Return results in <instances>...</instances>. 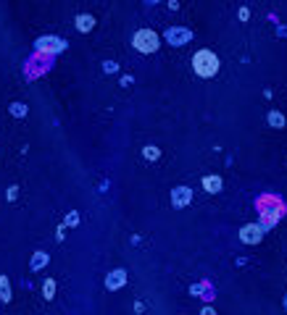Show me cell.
Segmentation results:
<instances>
[{
    "mask_svg": "<svg viewBox=\"0 0 287 315\" xmlns=\"http://www.w3.org/2000/svg\"><path fill=\"white\" fill-rule=\"evenodd\" d=\"M192 69H195L198 77L211 79L219 71V58L211 50H198L195 55H192Z\"/></svg>",
    "mask_w": 287,
    "mask_h": 315,
    "instance_id": "cell-1",
    "label": "cell"
},
{
    "mask_svg": "<svg viewBox=\"0 0 287 315\" xmlns=\"http://www.w3.org/2000/svg\"><path fill=\"white\" fill-rule=\"evenodd\" d=\"M285 216V205L280 202V197H261V218H264V226L272 229L277 221Z\"/></svg>",
    "mask_w": 287,
    "mask_h": 315,
    "instance_id": "cell-2",
    "label": "cell"
},
{
    "mask_svg": "<svg viewBox=\"0 0 287 315\" xmlns=\"http://www.w3.org/2000/svg\"><path fill=\"white\" fill-rule=\"evenodd\" d=\"M132 45H135V48L140 50V53L147 55V53H155V50H158L161 40H158V34H155V32H150V29H140V32L135 34Z\"/></svg>",
    "mask_w": 287,
    "mask_h": 315,
    "instance_id": "cell-3",
    "label": "cell"
},
{
    "mask_svg": "<svg viewBox=\"0 0 287 315\" xmlns=\"http://www.w3.org/2000/svg\"><path fill=\"white\" fill-rule=\"evenodd\" d=\"M240 239L248 244H258L264 239V224H248L240 229Z\"/></svg>",
    "mask_w": 287,
    "mask_h": 315,
    "instance_id": "cell-4",
    "label": "cell"
},
{
    "mask_svg": "<svg viewBox=\"0 0 287 315\" xmlns=\"http://www.w3.org/2000/svg\"><path fill=\"white\" fill-rule=\"evenodd\" d=\"M190 202V189L184 187V189H174V205L182 208V205H187Z\"/></svg>",
    "mask_w": 287,
    "mask_h": 315,
    "instance_id": "cell-5",
    "label": "cell"
},
{
    "mask_svg": "<svg viewBox=\"0 0 287 315\" xmlns=\"http://www.w3.org/2000/svg\"><path fill=\"white\" fill-rule=\"evenodd\" d=\"M92 24H95V18H92V16H77V29L79 32H90L92 29Z\"/></svg>",
    "mask_w": 287,
    "mask_h": 315,
    "instance_id": "cell-6",
    "label": "cell"
},
{
    "mask_svg": "<svg viewBox=\"0 0 287 315\" xmlns=\"http://www.w3.org/2000/svg\"><path fill=\"white\" fill-rule=\"evenodd\" d=\"M203 187H206L208 192H219L221 189V179L219 176H206V179H203Z\"/></svg>",
    "mask_w": 287,
    "mask_h": 315,
    "instance_id": "cell-7",
    "label": "cell"
},
{
    "mask_svg": "<svg viewBox=\"0 0 287 315\" xmlns=\"http://www.w3.org/2000/svg\"><path fill=\"white\" fill-rule=\"evenodd\" d=\"M119 286H124V271L108 276V289H119Z\"/></svg>",
    "mask_w": 287,
    "mask_h": 315,
    "instance_id": "cell-8",
    "label": "cell"
},
{
    "mask_svg": "<svg viewBox=\"0 0 287 315\" xmlns=\"http://www.w3.org/2000/svg\"><path fill=\"white\" fill-rule=\"evenodd\" d=\"M0 297H3L5 302L11 300V289H8V279H5V276H0Z\"/></svg>",
    "mask_w": 287,
    "mask_h": 315,
    "instance_id": "cell-9",
    "label": "cell"
},
{
    "mask_svg": "<svg viewBox=\"0 0 287 315\" xmlns=\"http://www.w3.org/2000/svg\"><path fill=\"white\" fill-rule=\"evenodd\" d=\"M269 124H272V126H282V124H285L282 113H277V110H272V113H269Z\"/></svg>",
    "mask_w": 287,
    "mask_h": 315,
    "instance_id": "cell-10",
    "label": "cell"
},
{
    "mask_svg": "<svg viewBox=\"0 0 287 315\" xmlns=\"http://www.w3.org/2000/svg\"><path fill=\"white\" fill-rule=\"evenodd\" d=\"M53 294H55V281H45V297H48V300H53Z\"/></svg>",
    "mask_w": 287,
    "mask_h": 315,
    "instance_id": "cell-11",
    "label": "cell"
},
{
    "mask_svg": "<svg viewBox=\"0 0 287 315\" xmlns=\"http://www.w3.org/2000/svg\"><path fill=\"white\" fill-rule=\"evenodd\" d=\"M45 260H48L45 255H37L34 260H32V268H42V265H45Z\"/></svg>",
    "mask_w": 287,
    "mask_h": 315,
    "instance_id": "cell-12",
    "label": "cell"
},
{
    "mask_svg": "<svg viewBox=\"0 0 287 315\" xmlns=\"http://www.w3.org/2000/svg\"><path fill=\"white\" fill-rule=\"evenodd\" d=\"M145 155H147V158H150V160H153V158H155V155H158V153H155V150H153V147H147V150H145Z\"/></svg>",
    "mask_w": 287,
    "mask_h": 315,
    "instance_id": "cell-13",
    "label": "cell"
},
{
    "mask_svg": "<svg viewBox=\"0 0 287 315\" xmlns=\"http://www.w3.org/2000/svg\"><path fill=\"white\" fill-rule=\"evenodd\" d=\"M285 305H287V300H285Z\"/></svg>",
    "mask_w": 287,
    "mask_h": 315,
    "instance_id": "cell-14",
    "label": "cell"
}]
</instances>
